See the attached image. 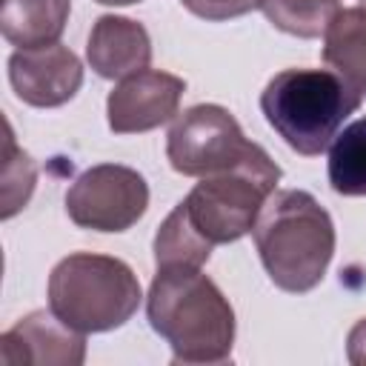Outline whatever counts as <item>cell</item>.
I'll list each match as a JSON object with an SVG mask.
<instances>
[{
    "instance_id": "obj_1",
    "label": "cell",
    "mask_w": 366,
    "mask_h": 366,
    "mask_svg": "<svg viewBox=\"0 0 366 366\" xmlns=\"http://www.w3.org/2000/svg\"><path fill=\"white\" fill-rule=\"evenodd\" d=\"M146 315L174 363H223L234 346V309L217 283L192 266L157 269Z\"/></svg>"
},
{
    "instance_id": "obj_2",
    "label": "cell",
    "mask_w": 366,
    "mask_h": 366,
    "mask_svg": "<svg viewBox=\"0 0 366 366\" xmlns=\"http://www.w3.org/2000/svg\"><path fill=\"white\" fill-rule=\"evenodd\" d=\"M252 234L269 280L292 295L312 292L335 254V223L303 189L272 192Z\"/></svg>"
},
{
    "instance_id": "obj_3",
    "label": "cell",
    "mask_w": 366,
    "mask_h": 366,
    "mask_svg": "<svg viewBox=\"0 0 366 366\" xmlns=\"http://www.w3.org/2000/svg\"><path fill=\"white\" fill-rule=\"evenodd\" d=\"M360 97L332 69H283L266 83L260 112L289 149L317 157L329 149L343 120L360 109Z\"/></svg>"
},
{
    "instance_id": "obj_4",
    "label": "cell",
    "mask_w": 366,
    "mask_h": 366,
    "mask_svg": "<svg viewBox=\"0 0 366 366\" xmlns=\"http://www.w3.org/2000/svg\"><path fill=\"white\" fill-rule=\"evenodd\" d=\"M140 300V280L120 257L74 252L49 274V309L83 335L123 326Z\"/></svg>"
},
{
    "instance_id": "obj_5",
    "label": "cell",
    "mask_w": 366,
    "mask_h": 366,
    "mask_svg": "<svg viewBox=\"0 0 366 366\" xmlns=\"http://www.w3.org/2000/svg\"><path fill=\"white\" fill-rule=\"evenodd\" d=\"M280 180V166L263 146H252L249 154L226 172L200 177V183L180 200L189 223L212 246L234 243L249 234Z\"/></svg>"
},
{
    "instance_id": "obj_6",
    "label": "cell",
    "mask_w": 366,
    "mask_h": 366,
    "mask_svg": "<svg viewBox=\"0 0 366 366\" xmlns=\"http://www.w3.org/2000/svg\"><path fill=\"white\" fill-rule=\"evenodd\" d=\"M252 146L229 109L200 103L174 117L166 137V157L183 177H209L240 163Z\"/></svg>"
},
{
    "instance_id": "obj_7",
    "label": "cell",
    "mask_w": 366,
    "mask_h": 366,
    "mask_svg": "<svg viewBox=\"0 0 366 366\" xmlns=\"http://www.w3.org/2000/svg\"><path fill=\"white\" fill-rule=\"evenodd\" d=\"M149 206V183L120 163L86 169L66 192V212L74 226L92 232H126Z\"/></svg>"
},
{
    "instance_id": "obj_8",
    "label": "cell",
    "mask_w": 366,
    "mask_h": 366,
    "mask_svg": "<svg viewBox=\"0 0 366 366\" xmlns=\"http://www.w3.org/2000/svg\"><path fill=\"white\" fill-rule=\"evenodd\" d=\"M183 92H186L183 77L169 71L143 69L137 74H129L109 92L106 100L109 129L114 134L152 132L177 114Z\"/></svg>"
},
{
    "instance_id": "obj_9",
    "label": "cell",
    "mask_w": 366,
    "mask_h": 366,
    "mask_svg": "<svg viewBox=\"0 0 366 366\" xmlns=\"http://www.w3.org/2000/svg\"><path fill=\"white\" fill-rule=\"evenodd\" d=\"M9 83L23 103L54 109L77 94L83 86V66L77 54L60 43L17 49L9 57Z\"/></svg>"
},
{
    "instance_id": "obj_10",
    "label": "cell",
    "mask_w": 366,
    "mask_h": 366,
    "mask_svg": "<svg viewBox=\"0 0 366 366\" xmlns=\"http://www.w3.org/2000/svg\"><path fill=\"white\" fill-rule=\"evenodd\" d=\"M0 360L6 366H80L86 360V335L63 323L51 309H40L0 335Z\"/></svg>"
},
{
    "instance_id": "obj_11",
    "label": "cell",
    "mask_w": 366,
    "mask_h": 366,
    "mask_svg": "<svg viewBox=\"0 0 366 366\" xmlns=\"http://www.w3.org/2000/svg\"><path fill=\"white\" fill-rule=\"evenodd\" d=\"M86 60L106 80H123L129 74H137L149 69L152 60L149 31L137 20L103 14L92 26Z\"/></svg>"
},
{
    "instance_id": "obj_12",
    "label": "cell",
    "mask_w": 366,
    "mask_h": 366,
    "mask_svg": "<svg viewBox=\"0 0 366 366\" xmlns=\"http://www.w3.org/2000/svg\"><path fill=\"white\" fill-rule=\"evenodd\" d=\"M71 0H3L0 31L17 49L57 43L69 23Z\"/></svg>"
},
{
    "instance_id": "obj_13",
    "label": "cell",
    "mask_w": 366,
    "mask_h": 366,
    "mask_svg": "<svg viewBox=\"0 0 366 366\" xmlns=\"http://www.w3.org/2000/svg\"><path fill=\"white\" fill-rule=\"evenodd\" d=\"M323 60L349 86L366 94V9H340L323 34Z\"/></svg>"
},
{
    "instance_id": "obj_14",
    "label": "cell",
    "mask_w": 366,
    "mask_h": 366,
    "mask_svg": "<svg viewBox=\"0 0 366 366\" xmlns=\"http://www.w3.org/2000/svg\"><path fill=\"white\" fill-rule=\"evenodd\" d=\"M329 183L343 197L366 194V117L349 123L329 143Z\"/></svg>"
},
{
    "instance_id": "obj_15",
    "label": "cell",
    "mask_w": 366,
    "mask_h": 366,
    "mask_svg": "<svg viewBox=\"0 0 366 366\" xmlns=\"http://www.w3.org/2000/svg\"><path fill=\"white\" fill-rule=\"evenodd\" d=\"M212 249L214 246L203 240V234L189 223L183 206L177 203L154 234V266L157 269H172V266L200 269L212 257Z\"/></svg>"
},
{
    "instance_id": "obj_16",
    "label": "cell",
    "mask_w": 366,
    "mask_h": 366,
    "mask_svg": "<svg viewBox=\"0 0 366 366\" xmlns=\"http://www.w3.org/2000/svg\"><path fill=\"white\" fill-rule=\"evenodd\" d=\"M266 20L292 37H320L340 11L337 0H260Z\"/></svg>"
},
{
    "instance_id": "obj_17",
    "label": "cell",
    "mask_w": 366,
    "mask_h": 366,
    "mask_svg": "<svg viewBox=\"0 0 366 366\" xmlns=\"http://www.w3.org/2000/svg\"><path fill=\"white\" fill-rule=\"evenodd\" d=\"M37 169L26 152L17 149L11 129L6 132V163H3V220L17 214L34 192Z\"/></svg>"
},
{
    "instance_id": "obj_18",
    "label": "cell",
    "mask_w": 366,
    "mask_h": 366,
    "mask_svg": "<svg viewBox=\"0 0 366 366\" xmlns=\"http://www.w3.org/2000/svg\"><path fill=\"white\" fill-rule=\"evenodd\" d=\"M180 3L194 17H203V20H212V23L243 17L252 9H260V0H180Z\"/></svg>"
},
{
    "instance_id": "obj_19",
    "label": "cell",
    "mask_w": 366,
    "mask_h": 366,
    "mask_svg": "<svg viewBox=\"0 0 366 366\" xmlns=\"http://www.w3.org/2000/svg\"><path fill=\"white\" fill-rule=\"evenodd\" d=\"M346 357L355 366H366V317L357 320L346 337Z\"/></svg>"
},
{
    "instance_id": "obj_20",
    "label": "cell",
    "mask_w": 366,
    "mask_h": 366,
    "mask_svg": "<svg viewBox=\"0 0 366 366\" xmlns=\"http://www.w3.org/2000/svg\"><path fill=\"white\" fill-rule=\"evenodd\" d=\"M94 3H103V6H132V3H140V0H94Z\"/></svg>"
},
{
    "instance_id": "obj_21",
    "label": "cell",
    "mask_w": 366,
    "mask_h": 366,
    "mask_svg": "<svg viewBox=\"0 0 366 366\" xmlns=\"http://www.w3.org/2000/svg\"><path fill=\"white\" fill-rule=\"evenodd\" d=\"M360 6H363V9H366V0H360Z\"/></svg>"
}]
</instances>
